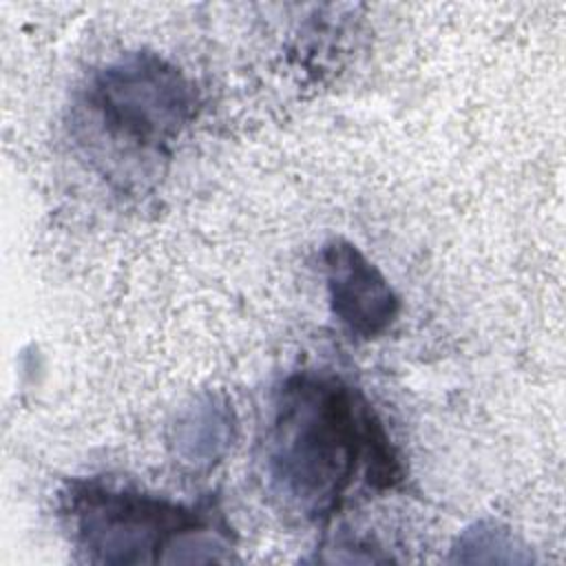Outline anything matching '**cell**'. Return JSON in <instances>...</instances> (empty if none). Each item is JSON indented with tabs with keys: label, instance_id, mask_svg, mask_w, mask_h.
<instances>
[{
	"label": "cell",
	"instance_id": "cell-1",
	"mask_svg": "<svg viewBox=\"0 0 566 566\" xmlns=\"http://www.w3.org/2000/svg\"><path fill=\"white\" fill-rule=\"evenodd\" d=\"M263 467L270 493L307 522L329 520L358 486L387 491L405 478L365 394L318 369L294 371L276 387Z\"/></svg>",
	"mask_w": 566,
	"mask_h": 566
},
{
	"label": "cell",
	"instance_id": "cell-2",
	"mask_svg": "<svg viewBox=\"0 0 566 566\" xmlns=\"http://www.w3.org/2000/svg\"><path fill=\"white\" fill-rule=\"evenodd\" d=\"M73 548L91 564L230 562L234 533L214 500L181 504L137 489L77 478L57 493Z\"/></svg>",
	"mask_w": 566,
	"mask_h": 566
},
{
	"label": "cell",
	"instance_id": "cell-3",
	"mask_svg": "<svg viewBox=\"0 0 566 566\" xmlns=\"http://www.w3.org/2000/svg\"><path fill=\"white\" fill-rule=\"evenodd\" d=\"M91 142L117 159L153 164L195 117V91L186 75L157 53H124L88 77L80 99Z\"/></svg>",
	"mask_w": 566,
	"mask_h": 566
},
{
	"label": "cell",
	"instance_id": "cell-4",
	"mask_svg": "<svg viewBox=\"0 0 566 566\" xmlns=\"http://www.w3.org/2000/svg\"><path fill=\"white\" fill-rule=\"evenodd\" d=\"M332 316L356 340L382 336L400 314V298L378 265L347 239L321 250Z\"/></svg>",
	"mask_w": 566,
	"mask_h": 566
},
{
	"label": "cell",
	"instance_id": "cell-5",
	"mask_svg": "<svg viewBox=\"0 0 566 566\" xmlns=\"http://www.w3.org/2000/svg\"><path fill=\"white\" fill-rule=\"evenodd\" d=\"M237 438L232 402L221 391H203L170 424L168 447L179 464L206 471L223 460Z\"/></svg>",
	"mask_w": 566,
	"mask_h": 566
},
{
	"label": "cell",
	"instance_id": "cell-6",
	"mask_svg": "<svg viewBox=\"0 0 566 566\" xmlns=\"http://www.w3.org/2000/svg\"><path fill=\"white\" fill-rule=\"evenodd\" d=\"M451 562H531V555L522 548L513 531L495 520H480L464 528L453 548Z\"/></svg>",
	"mask_w": 566,
	"mask_h": 566
}]
</instances>
